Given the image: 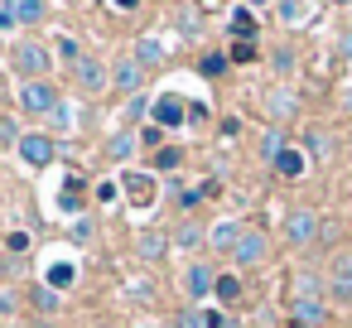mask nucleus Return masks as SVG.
<instances>
[{"label": "nucleus", "instance_id": "obj_26", "mask_svg": "<svg viewBox=\"0 0 352 328\" xmlns=\"http://www.w3.org/2000/svg\"><path fill=\"white\" fill-rule=\"evenodd\" d=\"M150 164L169 174V169H179V164H184V150H179V145H164V150H155V160H150Z\"/></svg>", "mask_w": 352, "mask_h": 328}, {"label": "nucleus", "instance_id": "obj_4", "mask_svg": "<svg viewBox=\"0 0 352 328\" xmlns=\"http://www.w3.org/2000/svg\"><path fill=\"white\" fill-rule=\"evenodd\" d=\"M140 87H145V68L135 58H116L111 63V92L116 97H140Z\"/></svg>", "mask_w": 352, "mask_h": 328}, {"label": "nucleus", "instance_id": "obj_3", "mask_svg": "<svg viewBox=\"0 0 352 328\" xmlns=\"http://www.w3.org/2000/svg\"><path fill=\"white\" fill-rule=\"evenodd\" d=\"M73 83H78V92L97 97V92H107V87H111V68H107L102 58H82V63L73 68Z\"/></svg>", "mask_w": 352, "mask_h": 328}, {"label": "nucleus", "instance_id": "obj_36", "mask_svg": "<svg viewBox=\"0 0 352 328\" xmlns=\"http://www.w3.org/2000/svg\"><path fill=\"white\" fill-rule=\"evenodd\" d=\"M217 135H222V140H236V135H241V121H236V116H227V121L217 126Z\"/></svg>", "mask_w": 352, "mask_h": 328}, {"label": "nucleus", "instance_id": "obj_37", "mask_svg": "<svg viewBox=\"0 0 352 328\" xmlns=\"http://www.w3.org/2000/svg\"><path fill=\"white\" fill-rule=\"evenodd\" d=\"M121 198V184H97V203H116Z\"/></svg>", "mask_w": 352, "mask_h": 328}, {"label": "nucleus", "instance_id": "obj_25", "mask_svg": "<svg viewBox=\"0 0 352 328\" xmlns=\"http://www.w3.org/2000/svg\"><path fill=\"white\" fill-rule=\"evenodd\" d=\"M280 150H285V135H280V126H275V131H265V140H261V160H265V164H275V160H280Z\"/></svg>", "mask_w": 352, "mask_h": 328}, {"label": "nucleus", "instance_id": "obj_13", "mask_svg": "<svg viewBox=\"0 0 352 328\" xmlns=\"http://www.w3.org/2000/svg\"><path fill=\"white\" fill-rule=\"evenodd\" d=\"M164 251H169V232H155V227L150 232H135V256L140 261H160Z\"/></svg>", "mask_w": 352, "mask_h": 328}, {"label": "nucleus", "instance_id": "obj_40", "mask_svg": "<svg viewBox=\"0 0 352 328\" xmlns=\"http://www.w3.org/2000/svg\"><path fill=\"white\" fill-rule=\"evenodd\" d=\"M0 314H15V294L10 289H0Z\"/></svg>", "mask_w": 352, "mask_h": 328}, {"label": "nucleus", "instance_id": "obj_12", "mask_svg": "<svg viewBox=\"0 0 352 328\" xmlns=\"http://www.w3.org/2000/svg\"><path fill=\"white\" fill-rule=\"evenodd\" d=\"M58 208H63L68 217H82V208H87V184H82L78 174L63 184V193H58Z\"/></svg>", "mask_w": 352, "mask_h": 328}, {"label": "nucleus", "instance_id": "obj_22", "mask_svg": "<svg viewBox=\"0 0 352 328\" xmlns=\"http://www.w3.org/2000/svg\"><path fill=\"white\" fill-rule=\"evenodd\" d=\"M294 299H323V280H318L314 270H299V280H294Z\"/></svg>", "mask_w": 352, "mask_h": 328}, {"label": "nucleus", "instance_id": "obj_42", "mask_svg": "<svg viewBox=\"0 0 352 328\" xmlns=\"http://www.w3.org/2000/svg\"><path fill=\"white\" fill-rule=\"evenodd\" d=\"M338 49H342V58H352V30L342 34V44H338Z\"/></svg>", "mask_w": 352, "mask_h": 328}, {"label": "nucleus", "instance_id": "obj_34", "mask_svg": "<svg viewBox=\"0 0 352 328\" xmlns=\"http://www.w3.org/2000/svg\"><path fill=\"white\" fill-rule=\"evenodd\" d=\"M232 58H236V63H251V58H256V44H251V39H241V44L232 49Z\"/></svg>", "mask_w": 352, "mask_h": 328}, {"label": "nucleus", "instance_id": "obj_10", "mask_svg": "<svg viewBox=\"0 0 352 328\" xmlns=\"http://www.w3.org/2000/svg\"><path fill=\"white\" fill-rule=\"evenodd\" d=\"M328 318V304L323 299H294V318H289V328H318Z\"/></svg>", "mask_w": 352, "mask_h": 328}, {"label": "nucleus", "instance_id": "obj_33", "mask_svg": "<svg viewBox=\"0 0 352 328\" xmlns=\"http://www.w3.org/2000/svg\"><path fill=\"white\" fill-rule=\"evenodd\" d=\"M198 68H203V73H208V78H217V73H222V68H227V58H222V54H208V58H203V63H198Z\"/></svg>", "mask_w": 352, "mask_h": 328}, {"label": "nucleus", "instance_id": "obj_35", "mask_svg": "<svg viewBox=\"0 0 352 328\" xmlns=\"http://www.w3.org/2000/svg\"><path fill=\"white\" fill-rule=\"evenodd\" d=\"M270 111H275V116H280V126H285V116L294 111V102H289V97H270Z\"/></svg>", "mask_w": 352, "mask_h": 328}, {"label": "nucleus", "instance_id": "obj_24", "mask_svg": "<svg viewBox=\"0 0 352 328\" xmlns=\"http://www.w3.org/2000/svg\"><path fill=\"white\" fill-rule=\"evenodd\" d=\"M107 155H111V160H131V155H135V135H131V131H116V135L107 140Z\"/></svg>", "mask_w": 352, "mask_h": 328}, {"label": "nucleus", "instance_id": "obj_21", "mask_svg": "<svg viewBox=\"0 0 352 328\" xmlns=\"http://www.w3.org/2000/svg\"><path fill=\"white\" fill-rule=\"evenodd\" d=\"M73 280H78V265H68V261H54V265H49V280H44V285H49V289H68Z\"/></svg>", "mask_w": 352, "mask_h": 328}, {"label": "nucleus", "instance_id": "obj_18", "mask_svg": "<svg viewBox=\"0 0 352 328\" xmlns=\"http://www.w3.org/2000/svg\"><path fill=\"white\" fill-rule=\"evenodd\" d=\"M280 25L285 30H299V25H309V0H280Z\"/></svg>", "mask_w": 352, "mask_h": 328}, {"label": "nucleus", "instance_id": "obj_46", "mask_svg": "<svg viewBox=\"0 0 352 328\" xmlns=\"http://www.w3.org/2000/svg\"><path fill=\"white\" fill-rule=\"evenodd\" d=\"M338 6H352V0H338Z\"/></svg>", "mask_w": 352, "mask_h": 328}, {"label": "nucleus", "instance_id": "obj_9", "mask_svg": "<svg viewBox=\"0 0 352 328\" xmlns=\"http://www.w3.org/2000/svg\"><path fill=\"white\" fill-rule=\"evenodd\" d=\"M121 188L131 193V203H140V208H150L155 198H160V184L150 179V174H126L121 179Z\"/></svg>", "mask_w": 352, "mask_h": 328}, {"label": "nucleus", "instance_id": "obj_17", "mask_svg": "<svg viewBox=\"0 0 352 328\" xmlns=\"http://www.w3.org/2000/svg\"><path fill=\"white\" fill-rule=\"evenodd\" d=\"M304 164H309V155H304V150H294V145H285V150H280V160H275L270 169H275L280 179H299V174H304Z\"/></svg>", "mask_w": 352, "mask_h": 328}, {"label": "nucleus", "instance_id": "obj_32", "mask_svg": "<svg viewBox=\"0 0 352 328\" xmlns=\"http://www.w3.org/2000/svg\"><path fill=\"white\" fill-rule=\"evenodd\" d=\"M232 30H236L241 39H251V30H256V25H251V15H246V10H236V15H232Z\"/></svg>", "mask_w": 352, "mask_h": 328}, {"label": "nucleus", "instance_id": "obj_27", "mask_svg": "<svg viewBox=\"0 0 352 328\" xmlns=\"http://www.w3.org/2000/svg\"><path fill=\"white\" fill-rule=\"evenodd\" d=\"M212 294L232 304V299H241V280H236V275H217V289H212Z\"/></svg>", "mask_w": 352, "mask_h": 328}, {"label": "nucleus", "instance_id": "obj_29", "mask_svg": "<svg viewBox=\"0 0 352 328\" xmlns=\"http://www.w3.org/2000/svg\"><path fill=\"white\" fill-rule=\"evenodd\" d=\"M20 140H25L20 121H10V116H0V145H20Z\"/></svg>", "mask_w": 352, "mask_h": 328}, {"label": "nucleus", "instance_id": "obj_14", "mask_svg": "<svg viewBox=\"0 0 352 328\" xmlns=\"http://www.w3.org/2000/svg\"><path fill=\"white\" fill-rule=\"evenodd\" d=\"M6 10L15 15V25H39L49 15V0H6Z\"/></svg>", "mask_w": 352, "mask_h": 328}, {"label": "nucleus", "instance_id": "obj_47", "mask_svg": "<svg viewBox=\"0 0 352 328\" xmlns=\"http://www.w3.org/2000/svg\"><path fill=\"white\" fill-rule=\"evenodd\" d=\"M97 328H111V323H97Z\"/></svg>", "mask_w": 352, "mask_h": 328}, {"label": "nucleus", "instance_id": "obj_7", "mask_svg": "<svg viewBox=\"0 0 352 328\" xmlns=\"http://www.w3.org/2000/svg\"><path fill=\"white\" fill-rule=\"evenodd\" d=\"M15 150H20V160H25L30 169H44V164H54V140H49V135H25Z\"/></svg>", "mask_w": 352, "mask_h": 328}, {"label": "nucleus", "instance_id": "obj_39", "mask_svg": "<svg viewBox=\"0 0 352 328\" xmlns=\"http://www.w3.org/2000/svg\"><path fill=\"white\" fill-rule=\"evenodd\" d=\"M309 145H314L318 155H328V150H333V140H328V135H309Z\"/></svg>", "mask_w": 352, "mask_h": 328}, {"label": "nucleus", "instance_id": "obj_38", "mask_svg": "<svg viewBox=\"0 0 352 328\" xmlns=\"http://www.w3.org/2000/svg\"><path fill=\"white\" fill-rule=\"evenodd\" d=\"M179 328H208V323H203L198 309H184V314H179Z\"/></svg>", "mask_w": 352, "mask_h": 328}, {"label": "nucleus", "instance_id": "obj_6", "mask_svg": "<svg viewBox=\"0 0 352 328\" xmlns=\"http://www.w3.org/2000/svg\"><path fill=\"white\" fill-rule=\"evenodd\" d=\"M265 251H270V241H265V232H256V227H246V232H241V241L232 246V261H236V265H261V261H265Z\"/></svg>", "mask_w": 352, "mask_h": 328}, {"label": "nucleus", "instance_id": "obj_5", "mask_svg": "<svg viewBox=\"0 0 352 328\" xmlns=\"http://www.w3.org/2000/svg\"><path fill=\"white\" fill-rule=\"evenodd\" d=\"M15 68L25 73V83H34V78H44L49 73V49L44 44H15Z\"/></svg>", "mask_w": 352, "mask_h": 328}, {"label": "nucleus", "instance_id": "obj_11", "mask_svg": "<svg viewBox=\"0 0 352 328\" xmlns=\"http://www.w3.org/2000/svg\"><path fill=\"white\" fill-rule=\"evenodd\" d=\"M328 299L333 304H352V261H338L328 275Z\"/></svg>", "mask_w": 352, "mask_h": 328}, {"label": "nucleus", "instance_id": "obj_16", "mask_svg": "<svg viewBox=\"0 0 352 328\" xmlns=\"http://www.w3.org/2000/svg\"><path fill=\"white\" fill-rule=\"evenodd\" d=\"M155 121H160V126H188V107H184L179 97H160V102H155Z\"/></svg>", "mask_w": 352, "mask_h": 328}, {"label": "nucleus", "instance_id": "obj_23", "mask_svg": "<svg viewBox=\"0 0 352 328\" xmlns=\"http://www.w3.org/2000/svg\"><path fill=\"white\" fill-rule=\"evenodd\" d=\"M54 44H58V58H63V63H68V68H78V63H82V58H87V54H82V44H78V39H73V34H58V39H54Z\"/></svg>", "mask_w": 352, "mask_h": 328}, {"label": "nucleus", "instance_id": "obj_41", "mask_svg": "<svg viewBox=\"0 0 352 328\" xmlns=\"http://www.w3.org/2000/svg\"><path fill=\"white\" fill-rule=\"evenodd\" d=\"M6 30H15V15H10L6 6H0V34H6Z\"/></svg>", "mask_w": 352, "mask_h": 328}, {"label": "nucleus", "instance_id": "obj_45", "mask_svg": "<svg viewBox=\"0 0 352 328\" xmlns=\"http://www.w3.org/2000/svg\"><path fill=\"white\" fill-rule=\"evenodd\" d=\"M135 328H155V323H135Z\"/></svg>", "mask_w": 352, "mask_h": 328}, {"label": "nucleus", "instance_id": "obj_28", "mask_svg": "<svg viewBox=\"0 0 352 328\" xmlns=\"http://www.w3.org/2000/svg\"><path fill=\"white\" fill-rule=\"evenodd\" d=\"M34 309H44V314H58V289H49V285H34Z\"/></svg>", "mask_w": 352, "mask_h": 328}, {"label": "nucleus", "instance_id": "obj_44", "mask_svg": "<svg viewBox=\"0 0 352 328\" xmlns=\"http://www.w3.org/2000/svg\"><path fill=\"white\" fill-rule=\"evenodd\" d=\"M246 6H270V0H246Z\"/></svg>", "mask_w": 352, "mask_h": 328}, {"label": "nucleus", "instance_id": "obj_19", "mask_svg": "<svg viewBox=\"0 0 352 328\" xmlns=\"http://www.w3.org/2000/svg\"><path fill=\"white\" fill-rule=\"evenodd\" d=\"M169 237H174V241H179L184 251H193V246H203V241H208V232H203L198 222H188V217H184V222H179V227H174Z\"/></svg>", "mask_w": 352, "mask_h": 328}, {"label": "nucleus", "instance_id": "obj_20", "mask_svg": "<svg viewBox=\"0 0 352 328\" xmlns=\"http://www.w3.org/2000/svg\"><path fill=\"white\" fill-rule=\"evenodd\" d=\"M140 68H150V63H164V44L160 39H135V54H131Z\"/></svg>", "mask_w": 352, "mask_h": 328}, {"label": "nucleus", "instance_id": "obj_1", "mask_svg": "<svg viewBox=\"0 0 352 328\" xmlns=\"http://www.w3.org/2000/svg\"><path fill=\"white\" fill-rule=\"evenodd\" d=\"M20 107H25L30 116H54V111H58V87L44 83V78L20 83Z\"/></svg>", "mask_w": 352, "mask_h": 328}, {"label": "nucleus", "instance_id": "obj_30", "mask_svg": "<svg viewBox=\"0 0 352 328\" xmlns=\"http://www.w3.org/2000/svg\"><path fill=\"white\" fill-rule=\"evenodd\" d=\"M73 121H78V111H73L68 102H58V111H54V126H58V131H73Z\"/></svg>", "mask_w": 352, "mask_h": 328}, {"label": "nucleus", "instance_id": "obj_43", "mask_svg": "<svg viewBox=\"0 0 352 328\" xmlns=\"http://www.w3.org/2000/svg\"><path fill=\"white\" fill-rule=\"evenodd\" d=\"M135 6H140V0H116V10H126V15H131Z\"/></svg>", "mask_w": 352, "mask_h": 328}, {"label": "nucleus", "instance_id": "obj_31", "mask_svg": "<svg viewBox=\"0 0 352 328\" xmlns=\"http://www.w3.org/2000/svg\"><path fill=\"white\" fill-rule=\"evenodd\" d=\"M73 241H92V217H73Z\"/></svg>", "mask_w": 352, "mask_h": 328}, {"label": "nucleus", "instance_id": "obj_8", "mask_svg": "<svg viewBox=\"0 0 352 328\" xmlns=\"http://www.w3.org/2000/svg\"><path fill=\"white\" fill-rule=\"evenodd\" d=\"M184 289H188V299L212 294V289H217V270H212V265H203V261H193V265L184 270Z\"/></svg>", "mask_w": 352, "mask_h": 328}, {"label": "nucleus", "instance_id": "obj_15", "mask_svg": "<svg viewBox=\"0 0 352 328\" xmlns=\"http://www.w3.org/2000/svg\"><path fill=\"white\" fill-rule=\"evenodd\" d=\"M241 232H246V227H241V222H232V217H227V222H217V227H212V232H208V241H212V251H222V256H232V246H236V241H241Z\"/></svg>", "mask_w": 352, "mask_h": 328}, {"label": "nucleus", "instance_id": "obj_2", "mask_svg": "<svg viewBox=\"0 0 352 328\" xmlns=\"http://www.w3.org/2000/svg\"><path fill=\"white\" fill-rule=\"evenodd\" d=\"M318 232H323V222H318L314 208H294V212L285 217V241H289V246H314Z\"/></svg>", "mask_w": 352, "mask_h": 328}]
</instances>
